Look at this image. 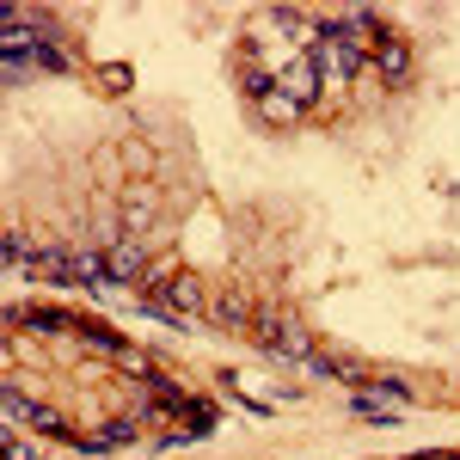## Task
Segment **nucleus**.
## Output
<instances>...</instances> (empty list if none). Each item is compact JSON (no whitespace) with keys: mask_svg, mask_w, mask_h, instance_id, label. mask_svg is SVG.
I'll use <instances>...</instances> for the list:
<instances>
[{"mask_svg":"<svg viewBox=\"0 0 460 460\" xmlns=\"http://www.w3.org/2000/svg\"><path fill=\"white\" fill-rule=\"evenodd\" d=\"M105 270L117 277V283H142V277H147V252L136 246V240H117L111 258H105Z\"/></svg>","mask_w":460,"mask_h":460,"instance_id":"f257e3e1","label":"nucleus"},{"mask_svg":"<svg viewBox=\"0 0 460 460\" xmlns=\"http://www.w3.org/2000/svg\"><path fill=\"white\" fill-rule=\"evenodd\" d=\"M117 442H136V424H105L99 436H86L93 455H105V448H117Z\"/></svg>","mask_w":460,"mask_h":460,"instance_id":"20e7f679","label":"nucleus"},{"mask_svg":"<svg viewBox=\"0 0 460 460\" xmlns=\"http://www.w3.org/2000/svg\"><path fill=\"white\" fill-rule=\"evenodd\" d=\"M368 62H375V68L387 74V80H405V74H411V49H405V43H399V37H375V49H368Z\"/></svg>","mask_w":460,"mask_h":460,"instance_id":"f03ea898","label":"nucleus"},{"mask_svg":"<svg viewBox=\"0 0 460 460\" xmlns=\"http://www.w3.org/2000/svg\"><path fill=\"white\" fill-rule=\"evenodd\" d=\"M160 295H166L172 307H184V314H197V307H203V283H197V277H172Z\"/></svg>","mask_w":460,"mask_h":460,"instance_id":"7ed1b4c3","label":"nucleus"},{"mask_svg":"<svg viewBox=\"0 0 460 460\" xmlns=\"http://www.w3.org/2000/svg\"><path fill=\"white\" fill-rule=\"evenodd\" d=\"M215 319H234V325H240V319H246V307H240V301H234V295H227V301H221V307H215Z\"/></svg>","mask_w":460,"mask_h":460,"instance_id":"39448f33","label":"nucleus"}]
</instances>
